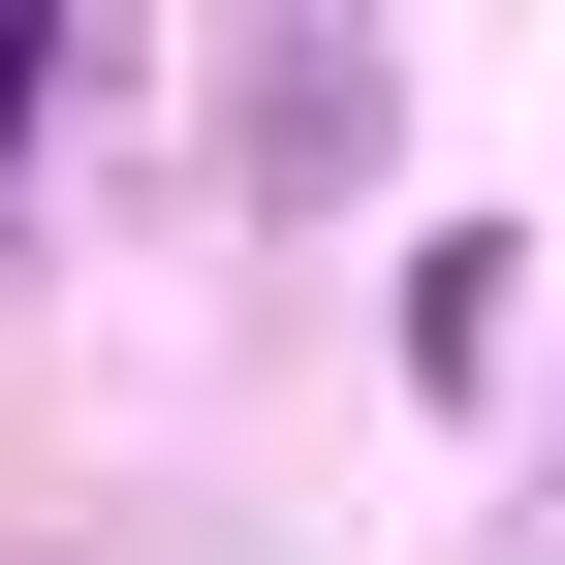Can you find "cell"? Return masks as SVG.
I'll return each mask as SVG.
<instances>
[{
    "label": "cell",
    "instance_id": "7a4b0ae2",
    "mask_svg": "<svg viewBox=\"0 0 565 565\" xmlns=\"http://www.w3.org/2000/svg\"><path fill=\"white\" fill-rule=\"evenodd\" d=\"M32 63H63V32H32V0H0V126H32Z\"/></svg>",
    "mask_w": 565,
    "mask_h": 565
},
{
    "label": "cell",
    "instance_id": "6da1fadb",
    "mask_svg": "<svg viewBox=\"0 0 565 565\" xmlns=\"http://www.w3.org/2000/svg\"><path fill=\"white\" fill-rule=\"evenodd\" d=\"M503 315H534V282H503V221H440V252H408V377H503Z\"/></svg>",
    "mask_w": 565,
    "mask_h": 565
}]
</instances>
